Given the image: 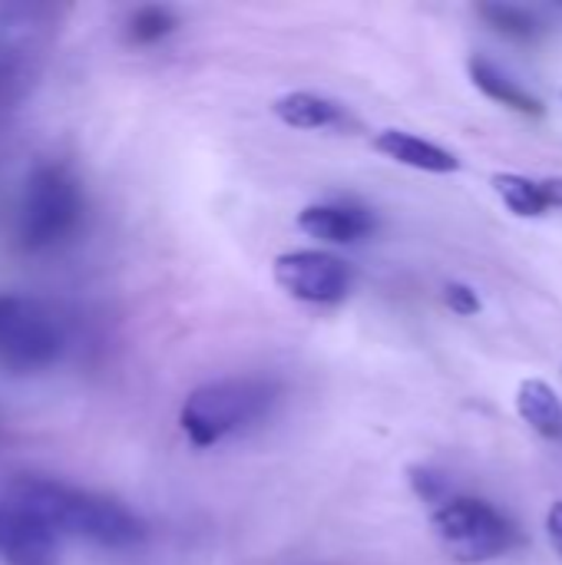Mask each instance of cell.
<instances>
[{"instance_id":"cell-1","label":"cell","mask_w":562,"mask_h":565,"mask_svg":"<svg viewBox=\"0 0 562 565\" xmlns=\"http://www.w3.org/2000/svg\"><path fill=\"white\" fill-rule=\"evenodd\" d=\"M10 500L33 520H40L56 540L73 536L103 550H132L146 540V526L132 510L109 497L66 487L60 480L23 477L13 483Z\"/></svg>"},{"instance_id":"cell-2","label":"cell","mask_w":562,"mask_h":565,"mask_svg":"<svg viewBox=\"0 0 562 565\" xmlns=\"http://www.w3.org/2000/svg\"><path fill=\"white\" fill-rule=\"evenodd\" d=\"M278 404V384L268 377H222L195 387L182 411H179V427L189 437L192 447L205 450L222 444L225 437L248 430L262 424L272 407Z\"/></svg>"},{"instance_id":"cell-3","label":"cell","mask_w":562,"mask_h":565,"mask_svg":"<svg viewBox=\"0 0 562 565\" xmlns=\"http://www.w3.org/2000/svg\"><path fill=\"white\" fill-rule=\"evenodd\" d=\"M86 215V195L79 179L60 166H36L23 185L17 238L26 252H50L76 235Z\"/></svg>"},{"instance_id":"cell-4","label":"cell","mask_w":562,"mask_h":565,"mask_svg":"<svg viewBox=\"0 0 562 565\" xmlns=\"http://www.w3.org/2000/svg\"><path fill=\"white\" fill-rule=\"evenodd\" d=\"M66 328L56 311L26 295H0V371L40 374L63 358Z\"/></svg>"},{"instance_id":"cell-5","label":"cell","mask_w":562,"mask_h":565,"mask_svg":"<svg viewBox=\"0 0 562 565\" xmlns=\"http://www.w3.org/2000/svg\"><path fill=\"white\" fill-rule=\"evenodd\" d=\"M431 530L454 563H487L517 546V526L497 507L474 497L444 500L431 516Z\"/></svg>"},{"instance_id":"cell-6","label":"cell","mask_w":562,"mask_h":565,"mask_svg":"<svg viewBox=\"0 0 562 565\" xmlns=\"http://www.w3.org/2000/svg\"><path fill=\"white\" fill-rule=\"evenodd\" d=\"M275 285L305 305H338L351 291V268L331 252L318 248H301V252H285L272 265Z\"/></svg>"},{"instance_id":"cell-7","label":"cell","mask_w":562,"mask_h":565,"mask_svg":"<svg viewBox=\"0 0 562 565\" xmlns=\"http://www.w3.org/2000/svg\"><path fill=\"white\" fill-rule=\"evenodd\" d=\"M0 559L7 565H60V546L40 520L7 500L0 503Z\"/></svg>"},{"instance_id":"cell-8","label":"cell","mask_w":562,"mask_h":565,"mask_svg":"<svg viewBox=\"0 0 562 565\" xmlns=\"http://www.w3.org/2000/svg\"><path fill=\"white\" fill-rule=\"evenodd\" d=\"M298 228L308 238H318V242H328V245H354V242L368 238L378 228V218L361 205L321 202V205L301 209Z\"/></svg>"},{"instance_id":"cell-9","label":"cell","mask_w":562,"mask_h":565,"mask_svg":"<svg viewBox=\"0 0 562 565\" xmlns=\"http://www.w3.org/2000/svg\"><path fill=\"white\" fill-rule=\"evenodd\" d=\"M374 149L384 152L388 159L401 162V166H411V169H421V172H437V175H447V172H457L460 169V159L437 146V142H427L414 132H404V129H384L374 136Z\"/></svg>"},{"instance_id":"cell-10","label":"cell","mask_w":562,"mask_h":565,"mask_svg":"<svg viewBox=\"0 0 562 565\" xmlns=\"http://www.w3.org/2000/svg\"><path fill=\"white\" fill-rule=\"evenodd\" d=\"M467 70H470L474 86H477L484 96H490L494 103H500V106H507V109H513V113H527V116H540V113H543L540 99H537L533 93H527V89H523L503 66H497L494 60L474 53V56L467 60Z\"/></svg>"},{"instance_id":"cell-11","label":"cell","mask_w":562,"mask_h":565,"mask_svg":"<svg viewBox=\"0 0 562 565\" xmlns=\"http://www.w3.org/2000/svg\"><path fill=\"white\" fill-rule=\"evenodd\" d=\"M517 411L533 434L562 440V401L547 381H523L517 391Z\"/></svg>"},{"instance_id":"cell-12","label":"cell","mask_w":562,"mask_h":565,"mask_svg":"<svg viewBox=\"0 0 562 565\" xmlns=\"http://www.w3.org/2000/svg\"><path fill=\"white\" fill-rule=\"evenodd\" d=\"M272 113L291 129H328L341 122V106L318 93H288L275 99Z\"/></svg>"},{"instance_id":"cell-13","label":"cell","mask_w":562,"mask_h":565,"mask_svg":"<svg viewBox=\"0 0 562 565\" xmlns=\"http://www.w3.org/2000/svg\"><path fill=\"white\" fill-rule=\"evenodd\" d=\"M494 192L520 218H540V215L550 212V202H547V192H543L540 179L517 175V172H497L494 175Z\"/></svg>"},{"instance_id":"cell-14","label":"cell","mask_w":562,"mask_h":565,"mask_svg":"<svg viewBox=\"0 0 562 565\" xmlns=\"http://www.w3.org/2000/svg\"><path fill=\"white\" fill-rule=\"evenodd\" d=\"M477 13H480L497 33H503V36H510V40H520V43H530V40H537V36L543 33V23H540L530 10L513 7V3H480Z\"/></svg>"},{"instance_id":"cell-15","label":"cell","mask_w":562,"mask_h":565,"mask_svg":"<svg viewBox=\"0 0 562 565\" xmlns=\"http://www.w3.org/2000/svg\"><path fill=\"white\" fill-rule=\"evenodd\" d=\"M176 30V13L169 7H159V3H149V7H139L129 13L126 20V33H129V43H159L162 36H169Z\"/></svg>"},{"instance_id":"cell-16","label":"cell","mask_w":562,"mask_h":565,"mask_svg":"<svg viewBox=\"0 0 562 565\" xmlns=\"http://www.w3.org/2000/svg\"><path fill=\"white\" fill-rule=\"evenodd\" d=\"M411 487H414V493H417L424 503L441 507L444 500H450V497H447V480H444L441 473L427 470V467H411Z\"/></svg>"},{"instance_id":"cell-17","label":"cell","mask_w":562,"mask_h":565,"mask_svg":"<svg viewBox=\"0 0 562 565\" xmlns=\"http://www.w3.org/2000/svg\"><path fill=\"white\" fill-rule=\"evenodd\" d=\"M444 305L454 311V315H460V318H474V315H480V298H477V291L470 288V285H464V281H450V285H444Z\"/></svg>"},{"instance_id":"cell-18","label":"cell","mask_w":562,"mask_h":565,"mask_svg":"<svg viewBox=\"0 0 562 565\" xmlns=\"http://www.w3.org/2000/svg\"><path fill=\"white\" fill-rule=\"evenodd\" d=\"M547 536H550L553 550L562 556V500H556L547 513Z\"/></svg>"},{"instance_id":"cell-19","label":"cell","mask_w":562,"mask_h":565,"mask_svg":"<svg viewBox=\"0 0 562 565\" xmlns=\"http://www.w3.org/2000/svg\"><path fill=\"white\" fill-rule=\"evenodd\" d=\"M540 182H543L550 209H562V179H540Z\"/></svg>"}]
</instances>
